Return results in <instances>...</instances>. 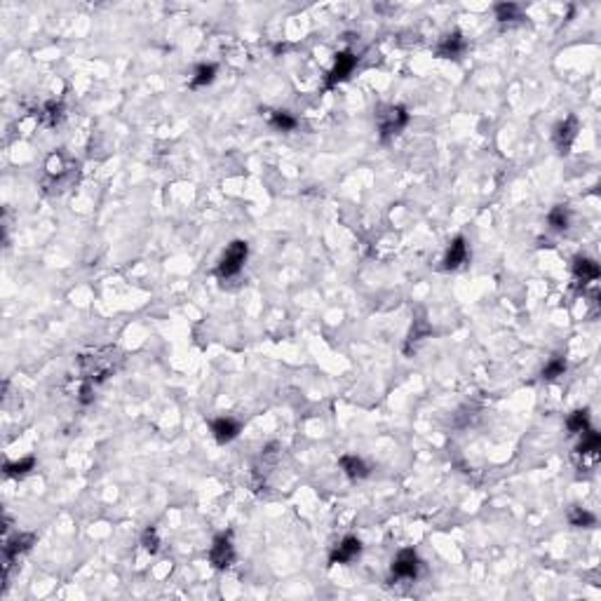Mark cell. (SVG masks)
<instances>
[{"label":"cell","mask_w":601,"mask_h":601,"mask_svg":"<svg viewBox=\"0 0 601 601\" xmlns=\"http://www.w3.org/2000/svg\"><path fill=\"white\" fill-rule=\"evenodd\" d=\"M78 362H80V371L85 383L97 385L101 383V380H106L108 376H113L115 369L123 362V355H120L118 348H97L90 352H82Z\"/></svg>","instance_id":"cell-1"},{"label":"cell","mask_w":601,"mask_h":601,"mask_svg":"<svg viewBox=\"0 0 601 601\" xmlns=\"http://www.w3.org/2000/svg\"><path fill=\"white\" fill-rule=\"evenodd\" d=\"M376 123H378L380 139L388 141L409 125V113H406L404 106H395V103H390V106H380L378 113H376Z\"/></svg>","instance_id":"cell-2"},{"label":"cell","mask_w":601,"mask_h":601,"mask_svg":"<svg viewBox=\"0 0 601 601\" xmlns=\"http://www.w3.org/2000/svg\"><path fill=\"white\" fill-rule=\"evenodd\" d=\"M247 256H249V245L245 240H233L228 245V249L223 252L221 261L217 266V275L221 280H230L235 275H240V270L245 268Z\"/></svg>","instance_id":"cell-3"},{"label":"cell","mask_w":601,"mask_h":601,"mask_svg":"<svg viewBox=\"0 0 601 601\" xmlns=\"http://www.w3.org/2000/svg\"><path fill=\"white\" fill-rule=\"evenodd\" d=\"M209 561H212L214 569L225 571L230 564L235 561V548H233V533L225 531L219 533L212 543V550H209Z\"/></svg>","instance_id":"cell-4"},{"label":"cell","mask_w":601,"mask_h":601,"mask_svg":"<svg viewBox=\"0 0 601 601\" xmlns=\"http://www.w3.org/2000/svg\"><path fill=\"white\" fill-rule=\"evenodd\" d=\"M421 571V559H418L416 550H400V554L390 564V573L397 580H413Z\"/></svg>","instance_id":"cell-5"},{"label":"cell","mask_w":601,"mask_h":601,"mask_svg":"<svg viewBox=\"0 0 601 601\" xmlns=\"http://www.w3.org/2000/svg\"><path fill=\"white\" fill-rule=\"evenodd\" d=\"M357 66V57L355 52H350V49H343V52L336 54V62H334V69L329 71L327 75V87L332 90V87H336L339 82H343L348 75L352 73V69Z\"/></svg>","instance_id":"cell-6"},{"label":"cell","mask_w":601,"mask_h":601,"mask_svg":"<svg viewBox=\"0 0 601 601\" xmlns=\"http://www.w3.org/2000/svg\"><path fill=\"white\" fill-rule=\"evenodd\" d=\"M362 552V543L355 536H345L329 554V564H350Z\"/></svg>","instance_id":"cell-7"},{"label":"cell","mask_w":601,"mask_h":601,"mask_svg":"<svg viewBox=\"0 0 601 601\" xmlns=\"http://www.w3.org/2000/svg\"><path fill=\"white\" fill-rule=\"evenodd\" d=\"M576 136H578V118L576 115H569V118H564L554 127V143H556V148H559V153H564V156L571 151Z\"/></svg>","instance_id":"cell-8"},{"label":"cell","mask_w":601,"mask_h":601,"mask_svg":"<svg viewBox=\"0 0 601 601\" xmlns=\"http://www.w3.org/2000/svg\"><path fill=\"white\" fill-rule=\"evenodd\" d=\"M33 543H36V536H33V533H19V536L5 540V545H3L5 566H10L14 559H19V554L29 552Z\"/></svg>","instance_id":"cell-9"},{"label":"cell","mask_w":601,"mask_h":601,"mask_svg":"<svg viewBox=\"0 0 601 601\" xmlns=\"http://www.w3.org/2000/svg\"><path fill=\"white\" fill-rule=\"evenodd\" d=\"M601 275V268L594 258L587 256H576L573 258V278L578 280L580 284H589V282H597Z\"/></svg>","instance_id":"cell-10"},{"label":"cell","mask_w":601,"mask_h":601,"mask_svg":"<svg viewBox=\"0 0 601 601\" xmlns=\"http://www.w3.org/2000/svg\"><path fill=\"white\" fill-rule=\"evenodd\" d=\"M465 49H467V42H465V38H463V33L454 31V33H449V36H444L442 42L437 45V57H442V59H461Z\"/></svg>","instance_id":"cell-11"},{"label":"cell","mask_w":601,"mask_h":601,"mask_svg":"<svg viewBox=\"0 0 601 601\" xmlns=\"http://www.w3.org/2000/svg\"><path fill=\"white\" fill-rule=\"evenodd\" d=\"M240 430H242L240 423L235 421V418H228V416L217 418V421L212 423V434H214V439H217L219 444L233 442V439L240 434Z\"/></svg>","instance_id":"cell-12"},{"label":"cell","mask_w":601,"mask_h":601,"mask_svg":"<svg viewBox=\"0 0 601 601\" xmlns=\"http://www.w3.org/2000/svg\"><path fill=\"white\" fill-rule=\"evenodd\" d=\"M465 261H467V240L463 238V235H458V238L451 240L449 249H446L444 268L446 270H456V268H461Z\"/></svg>","instance_id":"cell-13"},{"label":"cell","mask_w":601,"mask_h":601,"mask_svg":"<svg viewBox=\"0 0 601 601\" xmlns=\"http://www.w3.org/2000/svg\"><path fill=\"white\" fill-rule=\"evenodd\" d=\"M580 434H582V439H580V444H578L576 454L582 456V458H587L589 456L592 461H597L599 451H601V434L592 428H587L585 432H580Z\"/></svg>","instance_id":"cell-14"},{"label":"cell","mask_w":601,"mask_h":601,"mask_svg":"<svg viewBox=\"0 0 601 601\" xmlns=\"http://www.w3.org/2000/svg\"><path fill=\"white\" fill-rule=\"evenodd\" d=\"M339 465H341V470H343L350 479H364V477L369 475V465L360 458V456H352V454L341 456Z\"/></svg>","instance_id":"cell-15"},{"label":"cell","mask_w":601,"mask_h":601,"mask_svg":"<svg viewBox=\"0 0 601 601\" xmlns=\"http://www.w3.org/2000/svg\"><path fill=\"white\" fill-rule=\"evenodd\" d=\"M214 78H217V66H214V64H200L195 69V73H193V78H191V87H193V90H197V87H207L209 82H214Z\"/></svg>","instance_id":"cell-16"},{"label":"cell","mask_w":601,"mask_h":601,"mask_svg":"<svg viewBox=\"0 0 601 601\" xmlns=\"http://www.w3.org/2000/svg\"><path fill=\"white\" fill-rule=\"evenodd\" d=\"M569 524L571 526H576V528H592V526H597V517L592 515V512H587V510H582V507H571V512H569Z\"/></svg>","instance_id":"cell-17"},{"label":"cell","mask_w":601,"mask_h":601,"mask_svg":"<svg viewBox=\"0 0 601 601\" xmlns=\"http://www.w3.org/2000/svg\"><path fill=\"white\" fill-rule=\"evenodd\" d=\"M566 428H569L571 434H580V432H585L587 428H592L589 426V409L573 411L571 416L566 418Z\"/></svg>","instance_id":"cell-18"},{"label":"cell","mask_w":601,"mask_h":601,"mask_svg":"<svg viewBox=\"0 0 601 601\" xmlns=\"http://www.w3.org/2000/svg\"><path fill=\"white\" fill-rule=\"evenodd\" d=\"M33 467H36V458H33V456H26V458H21V461L5 463V475L8 477H26Z\"/></svg>","instance_id":"cell-19"},{"label":"cell","mask_w":601,"mask_h":601,"mask_svg":"<svg viewBox=\"0 0 601 601\" xmlns=\"http://www.w3.org/2000/svg\"><path fill=\"white\" fill-rule=\"evenodd\" d=\"M569 221H571V214H569V209H566V207L556 205V207L550 209L548 223H550V228H552V230H566V228H569Z\"/></svg>","instance_id":"cell-20"},{"label":"cell","mask_w":601,"mask_h":601,"mask_svg":"<svg viewBox=\"0 0 601 601\" xmlns=\"http://www.w3.org/2000/svg\"><path fill=\"white\" fill-rule=\"evenodd\" d=\"M270 125L278 132H291L296 130V118L286 111H273L270 113Z\"/></svg>","instance_id":"cell-21"},{"label":"cell","mask_w":601,"mask_h":601,"mask_svg":"<svg viewBox=\"0 0 601 601\" xmlns=\"http://www.w3.org/2000/svg\"><path fill=\"white\" fill-rule=\"evenodd\" d=\"M564 373H566V360L564 357H552V360L543 367L540 376H543V380H556L559 376H564Z\"/></svg>","instance_id":"cell-22"},{"label":"cell","mask_w":601,"mask_h":601,"mask_svg":"<svg viewBox=\"0 0 601 601\" xmlns=\"http://www.w3.org/2000/svg\"><path fill=\"white\" fill-rule=\"evenodd\" d=\"M522 16V10H519V5L517 3H498L495 5V19L498 21H515V19H519Z\"/></svg>","instance_id":"cell-23"},{"label":"cell","mask_w":601,"mask_h":601,"mask_svg":"<svg viewBox=\"0 0 601 601\" xmlns=\"http://www.w3.org/2000/svg\"><path fill=\"white\" fill-rule=\"evenodd\" d=\"M40 118L45 120V125H57L59 120L64 118V106L62 103H57V101H49L45 108H42V113H40Z\"/></svg>","instance_id":"cell-24"},{"label":"cell","mask_w":601,"mask_h":601,"mask_svg":"<svg viewBox=\"0 0 601 601\" xmlns=\"http://www.w3.org/2000/svg\"><path fill=\"white\" fill-rule=\"evenodd\" d=\"M141 545H143V550H146V552H151V554L158 552V550H160V536H158L156 526H148L146 531L141 533Z\"/></svg>","instance_id":"cell-25"},{"label":"cell","mask_w":601,"mask_h":601,"mask_svg":"<svg viewBox=\"0 0 601 601\" xmlns=\"http://www.w3.org/2000/svg\"><path fill=\"white\" fill-rule=\"evenodd\" d=\"M64 172H66V169H64V156H62V153H54V156H49L47 174L49 176H62Z\"/></svg>","instance_id":"cell-26"},{"label":"cell","mask_w":601,"mask_h":601,"mask_svg":"<svg viewBox=\"0 0 601 601\" xmlns=\"http://www.w3.org/2000/svg\"><path fill=\"white\" fill-rule=\"evenodd\" d=\"M92 400H95V385L85 383V385H82V390H80V402H82V404H90Z\"/></svg>","instance_id":"cell-27"}]
</instances>
